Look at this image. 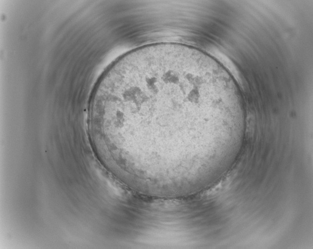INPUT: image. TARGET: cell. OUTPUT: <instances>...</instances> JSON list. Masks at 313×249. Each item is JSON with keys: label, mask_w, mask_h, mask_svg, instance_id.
Wrapping results in <instances>:
<instances>
[{"label": "cell", "mask_w": 313, "mask_h": 249, "mask_svg": "<svg viewBox=\"0 0 313 249\" xmlns=\"http://www.w3.org/2000/svg\"><path fill=\"white\" fill-rule=\"evenodd\" d=\"M223 98L202 52L177 43L135 49L101 78L94 107L96 126L142 146L178 148L215 135Z\"/></svg>", "instance_id": "obj_1"}]
</instances>
